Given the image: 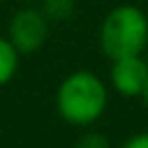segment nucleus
<instances>
[{"label": "nucleus", "mask_w": 148, "mask_h": 148, "mask_svg": "<svg viewBox=\"0 0 148 148\" xmlns=\"http://www.w3.org/2000/svg\"><path fill=\"white\" fill-rule=\"evenodd\" d=\"M106 102V86L90 69H76L67 74L56 90V109L60 118L76 127H86L99 120Z\"/></svg>", "instance_id": "f257e3e1"}, {"label": "nucleus", "mask_w": 148, "mask_h": 148, "mask_svg": "<svg viewBox=\"0 0 148 148\" xmlns=\"http://www.w3.org/2000/svg\"><path fill=\"white\" fill-rule=\"evenodd\" d=\"M99 49L109 60L148 49V16L136 5L113 7L99 25Z\"/></svg>", "instance_id": "f03ea898"}, {"label": "nucleus", "mask_w": 148, "mask_h": 148, "mask_svg": "<svg viewBox=\"0 0 148 148\" xmlns=\"http://www.w3.org/2000/svg\"><path fill=\"white\" fill-rule=\"evenodd\" d=\"M46 37H49V18L44 16L42 9L25 7V9H18L12 16L7 39L14 44V49L21 56L42 49Z\"/></svg>", "instance_id": "7ed1b4c3"}, {"label": "nucleus", "mask_w": 148, "mask_h": 148, "mask_svg": "<svg viewBox=\"0 0 148 148\" xmlns=\"http://www.w3.org/2000/svg\"><path fill=\"white\" fill-rule=\"evenodd\" d=\"M148 79V62L136 56H123L111 60V86L123 97H141Z\"/></svg>", "instance_id": "20e7f679"}, {"label": "nucleus", "mask_w": 148, "mask_h": 148, "mask_svg": "<svg viewBox=\"0 0 148 148\" xmlns=\"http://www.w3.org/2000/svg\"><path fill=\"white\" fill-rule=\"evenodd\" d=\"M18 56L21 53L14 49V44L7 37H0V88L14 79L18 67Z\"/></svg>", "instance_id": "39448f33"}, {"label": "nucleus", "mask_w": 148, "mask_h": 148, "mask_svg": "<svg viewBox=\"0 0 148 148\" xmlns=\"http://www.w3.org/2000/svg\"><path fill=\"white\" fill-rule=\"evenodd\" d=\"M42 12L49 21H65L74 12V0H42Z\"/></svg>", "instance_id": "423d86ee"}, {"label": "nucleus", "mask_w": 148, "mask_h": 148, "mask_svg": "<svg viewBox=\"0 0 148 148\" xmlns=\"http://www.w3.org/2000/svg\"><path fill=\"white\" fill-rule=\"evenodd\" d=\"M76 148H111L109 139L99 132H86L79 141H76Z\"/></svg>", "instance_id": "0eeeda50"}, {"label": "nucleus", "mask_w": 148, "mask_h": 148, "mask_svg": "<svg viewBox=\"0 0 148 148\" xmlns=\"http://www.w3.org/2000/svg\"><path fill=\"white\" fill-rule=\"evenodd\" d=\"M120 148H148V132H136L130 139H125V143Z\"/></svg>", "instance_id": "6e6552de"}, {"label": "nucleus", "mask_w": 148, "mask_h": 148, "mask_svg": "<svg viewBox=\"0 0 148 148\" xmlns=\"http://www.w3.org/2000/svg\"><path fill=\"white\" fill-rule=\"evenodd\" d=\"M141 99H143V104L148 106V79H146V86H143V90H141Z\"/></svg>", "instance_id": "1a4fd4ad"}, {"label": "nucleus", "mask_w": 148, "mask_h": 148, "mask_svg": "<svg viewBox=\"0 0 148 148\" xmlns=\"http://www.w3.org/2000/svg\"><path fill=\"white\" fill-rule=\"evenodd\" d=\"M25 2H32V0H25Z\"/></svg>", "instance_id": "9d476101"}]
</instances>
